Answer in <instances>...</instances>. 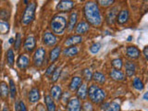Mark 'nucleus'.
I'll list each match as a JSON object with an SVG mask.
<instances>
[{
    "mask_svg": "<svg viewBox=\"0 0 148 111\" xmlns=\"http://www.w3.org/2000/svg\"><path fill=\"white\" fill-rule=\"evenodd\" d=\"M84 16L87 21L89 22V24L92 26H99L102 22L101 14L99 11L98 6L92 1H89L85 4L84 8Z\"/></svg>",
    "mask_w": 148,
    "mask_h": 111,
    "instance_id": "1",
    "label": "nucleus"
},
{
    "mask_svg": "<svg viewBox=\"0 0 148 111\" xmlns=\"http://www.w3.org/2000/svg\"><path fill=\"white\" fill-rule=\"evenodd\" d=\"M67 27V20L63 16H55L50 22V28L56 34H62Z\"/></svg>",
    "mask_w": 148,
    "mask_h": 111,
    "instance_id": "2",
    "label": "nucleus"
},
{
    "mask_svg": "<svg viewBox=\"0 0 148 111\" xmlns=\"http://www.w3.org/2000/svg\"><path fill=\"white\" fill-rule=\"evenodd\" d=\"M87 92H88V95H89L90 100L95 104H99L106 98L105 92L102 90L98 85L92 84L89 87V90H88Z\"/></svg>",
    "mask_w": 148,
    "mask_h": 111,
    "instance_id": "3",
    "label": "nucleus"
},
{
    "mask_svg": "<svg viewBox=\"0 0 148 111\" xmlns=\"http://www.w3.org/2000/svg\"><path fill=\"white\" fill-rule=\"evenodd\" d=\"M35 8L36 5L35 3H30L28 4V6L26 7L24 12H23L22 16V23L24 25H27L31 23L34 18V14H35Z\"/></svg>",
    "mask_w": 148,
    "mask_h": 111,
    "instance_id": "4",
    "label": "nucleus"
},
{
    "mask_svg": "<svg viewBox=\"0 0 148 111\" xmlns=\"http://www.w3.org/2000/svg\"><path fill=\"white\" fill-rule=\"evenodd\" d=\"M45 58V51L44 48L39 47L35 51L34 55V64L36 67H41L44 63V60Z\"/></svg>",
    "mask_w": 148,
    "mask_h": 111,
    "instance_id": "5",
    "label": "nucleus"
},
{
    "mask_svg": "<svg viewBox=\"0 0 148 111\" xmlns=\"http://www.w3.org/2000/svg\"><path fill=\"white\" fill-rule=\"evenodd\" d=\"M81 108H82L81 102L78 97H74V98L69 100L67 105L68 111H81Z\"/></svg>",
    "mask_w": 148,
    "mask_h": 111,
    "instance_id": "6",
    "label": "nucleus"
},
{
    "mask_svg": "<svg viewBox=\"0 0 148 111\" xmlns=\"http://www.w3.org/2000/svg\"><path fill=\"white\" fill-rule=\"evenodd\" d=\"M74 7V2L72 0H61L57 6V9L59 11H68Z\"/></svg>",
    "mask_w": 148,
    "mask_h": 111,
    "instance_id": "7",
    "label": "nucleus"
},
{
    "mask_svg": "<svg viewBox=\"0 0 148 111\" xmlns=\"http://www.w3.org/2000/svg\"><path fill=\"white\" fill-rule=\"evenodd\" d=\"M43 42L45 45L52 46V45H55L56 44H57L58 39H57V37L52 34V32H45V34H44Z\"/></svg>",
    "mask_w": 148,
    "mask_h": 111,
    "instance_id": "8",
    "label": "nucleus"
},
{
    "mask_svg": "<svg viewBox=\"0 0 148 111\" xmlns=\"http://www.w3.org/2000/svg\"><path fill=\"white\" fill-rule=\"evenodd\" d=\"M119 13V8L118 7H114L111 9H109L108 12L106 13V22L108 23V24H113L116 18H117V15Z\"/></svg>",
    "mask_w": 148,
    "mask_h": 111,
    "instance_id": "9",
    "label": "nucleus"
},
{
    "mask_svg": "<svg viewBox=\"0 0 148 111\" xmlns=\"http://www.w3.org/2000/svg\"><path fill=\"white\" fill-rule=\"evenodd\" d=\"M35 45H36V42H35V38L34 36H28L27 38L25 39V42H24V49L28 52H32V50L35 48Z\"/></svg>",
    "mask_w": 148,
    "mask_h": 111,
    "instance_id": "10",
    "label": "nucleus"
},
{
    "mask_svg": "<svg viewBox=\"0 0 148 111\" xmlns=\"http://www.w3.org/2000/svg\"><path fill=\"white\" fill-rule=\"evenodd\" d=\"M29 63H30L29 58H28L26 55H21L20 57L18 58V59H17L18 67L20 68V69H26L28 66H29Z\"/></svg>",
    "mask_w": 148,
    "mask_h": 111,
    "instance_id": "11",
    "label": "nucleus"
},
{
    "mask_svg": "<svg viewBox=\"0 0 148 111\" xmlns=\"http://www.w3.org/2000/svg\"><path fill=\"white\" fill-rule=\"evenodd\" d=\"M82 37L80 36V35H72L71 37H69V38L66 40L65 42V45L66 46H72V45H75L77 44H80L82 43Z\"/></svg>",
    "mask_w": 148,
    "mask_h": 111,
    "instance_id": "12",
    "label": "nucleus"
},
{
    "mask_svg": "<svg viewBox=\"0 0 148 111\" xmlns=\"http://www.w3.org/2000/svg\"><path fill=\"white\" fill-rule=\"evenodd\" d=\"M88 87L86 85V83H82V85L79 86V88L77 89V95L80 99L84 100L86 99V97L88 95Z\"/></svg>",
    "mask_w": 148,
    "mask_h": 111,
    "instance_id": "13",
    "label": "nucleus"
},
{
    "mask_svg": "<svg viewBox=\"0 0 148 111\" xmlns=\"http://www.w3.org/2000/svg\"><path fill=\"white\" fill-rule=\"evenodd\" d=\"M126 54L129 58L132 59H136L140 56V51L136 47V46H129L126 49Z\"/></svg>",
    "mask_w": 148,
    "mask_h": 111,
    "instance_id": "14",
    "label": "nucleus"
},
{
    "mask_svg": "<svg viewBox=\"0 0 148 111\" xmlns=\"http://www.w3.org/2000/svg\"><path fill=\"white\" fill-rule=\"evenodd\" d=\"M117 21L119 24H124L125 22H127L128 18H129V11L127 9H123L119 13H118L117 15Z\"/></svg>",
    "mask_w": 148,
    "mask_h": 111,
    "instance_id": "15",
    "label": "nucleus"
},
{
    "mask_svg": "<svg viewBox=\"0 0 148 111\" xmlns=\"http://www.w3.org/2000/svg\"><path fill=\"white\" fill-rule=\"evenodd\" d=\"M61 95H62L61 88H60L58 85H54L52 87V89H51V97H53L56 101H59Z\"/></svg>",
    "mask_w": 148,
    "mask_h": 111,
    "instance_id": "16",
    "label": "nucleus"
},
{
    "mask_svg": "<svg viewBox=\"0 0 148 111\" xmlns=\"http://www.w3.org/2000/svg\"><path fill=\"white\" fill-rule=\"evenodd\" d=\"M110 77L113 79L114 81H118V82H120V81H123L124 80V73L119 71V69H112L110 72Z\"/></svg>",
    "mask_w": 148,
    "mask_h": 111,
    "instance_id": "17",
    "label": "nucleus"
},
{
    "mask_svg": "<svg viewBox=\"0 0 148 111\" xmlns=\"http://www.w3.org/2000/svg\"><path fill=\"white\" fill-rule=\"evenodd\" d=\"M40 99V92L37 88H32L29 92V101L31 103H35Z\"/></svg>",
    "mask_w": 148,
    "mask_h": 111,
    "instance_id": "18",
    "label": "nucleus"
},
{
    "mask_svg": "<svg viewBox=\"0 0 148 111\" xmlns=\"http://www.w3.org/2000/svg\"><path fill=\"white\" fill-rule=\"evenodd\" d=\"M88 30H89V23H87L85 21L79 22L76 26V34H84V32H88Z\"/></svg>",
    "mask_w": 148,
    "mask_h": 111,
    "instance_id": "19",
    "label": "nucleus"
},
{
    "mask_svg": "<svg viewBox=\"0 0 148 111\" xmlns=\"http://www.w3.org/2000/svg\"><path fill=\"white\" fill-rule=\"evenodd\" d=\"M135 69H136L135 64L131 61H126V63H125V71H126L127 76L129 77L132 76L135 73Z\"/></svg>",
    "mask_w": 148,
    "mask_h": 111,
    "instance_id": "20",
    "label": "nucleus"
},
{
    "mask_svg": "<svg viewBox=\"0 0 148 111\" xmlns=\"http://www.w3.org/2000/svg\"><path fill=\"white\" fill-rule=\"evenodd\" d=\"M77 20H78V14L76 12H72L71 14V17H69V25H68L69 32H71L74 29V26L76 25Z\"/></svg>",
    "mask_w": 148,
    "mask_h": 111,
    "instance_id": "21",
    "label": "nucleus"
},
{
    "mask_svg": "<svg viewBox=\"0 0 148 111\" xmlns=\"http://www.w3.org/2000/svg\"><path fill=\"white\" fill-rule=\"evenodd\" d=\"M82 80L81 77H73L71 82V84H69V89L71 91H76L79 86L82 84Z\"/></svg>",
    "mask_w": 148,
    "mask_h": 111,
    "instance_id": "22",
    "label": "nucleus"
},
{
    "mask_svg": "<svg viewBox=\"0 0 148 111\" xmlns=\"http://www.w3.org/2000/svg\"><path fill=\"white\" fill-rule=\"evenodd\" d=\"M60 51H61V48L60 46H55V47L50 51V56H49V58H50V61L54 62L55 60H57L58 58L59 57L60 55Z\"/></svg>",
    "mask_w": 148,
    "mask_h": 111,
    "instance_id": "23",
    "label": "nucleus"
},
{
    "mask_svg": "<svg viewBox=\"0 0 148 111\" xmlns=\"http://www.w3.org/2000/svg\"><path fill=\"white\" fill-rule=\"evenodd\" d=\"M78 52H79V48L75 45H72L65 49L63 51V54L66 57H72V56H75L76 54H78Z\"/></svg>",
    "mask_w": 148,
    "mask_h": 111,
    "instance_id": "24",
    "label": "nucleus"
},
{
    "mask_svg": "<svg viewBox=\"0 0 148 111\" xmlns=\"http://www.w3.org/2000/svg\"><path fill=\"white\" fill-rule=\"evenodd\" d=\"M45 101L46 108H47L48 111H56V104H55L54 100L52 99V97L50 95H46L45 98Z\"/></svg>",
    "mask_w": 148,
    "mask_h": 111,
    "instance_id": "25",
    "label": "nucleus"
},
{
    "mask_svg": "<svg viewBox=\"0 0 148 111\" xmlns=\"http://www.w3.org/2000/svg\"><path fill=\"white\" fill-rule=\"evenodd\" d=\"M92 79H94V81L97 83H104L105 81H106V76L104 75L103 73H101L99 71H96L94 73V75H92Z\"/></svg>",
    "mask_w": 148,
    "mask_h": 111,
    "instance_id": "26",
    "label": "nucleus"
},
{
    "mask_svg": "<svg viewBox=\"0 0 148 111\" xmlns=\"http://www.w3.org/2000/svg\"><path fill=\"white\" fill-rule=\"evenodd\" d=\"M0 95L2 98H7L8 95V87L6 82H2L0 83Z\"/></svg>",
    "mask_w": 148,
    "mask_h": 111,
    "instance_id": "27",
    "label": "nucleus"
},
{
    "mask_svg": "<svg viewBox=\"0 0 148 111\" xmlns=\"http://www.w3.org/2000/svg\"><path fill=\"white\" fill-rule=\"evenodd\" d=\"M9 94H10L11 98H15V96L17 95V89H16V85L14 83L13 80H9Z\"/></svg>",
    "mask_w": 148,
    "mask_h": 111,
    "instance_id": "28",
    "label": "nucleus"
},
{
    "mask_svg": "<svg viewBox=\"0 0 148 111\" xmlns=\"http://www.w3.org/2000/svg\"><path fill=\"white\" fill-rule=\"evenodd\" d=\"M133 87L135 88L136 90H138V91H143V82L140 80L139 78H134L133 79Z\"/></svg>",
    "mask_w": 148,
    "mask_h": 111,
    "instance_id": "29",
    "label": "nucleus"
},
{
    "mask_svg": "<svg viewBox=\"0 0 148 111\" xmlns=\"http://www.w3.org/2000/svg\"><path fill=\"white\" fill-rule=\"evenodd\" d=\"M105 111H120V106L116 102H112L108 105Z\"/></svg>",
    "mask_w": 148,
    "mask_h": 111,
    "instance_id": "30",
    "label": "nucleus"
},
{
    "mask_svg": "<svg viewBox=\"0 0 148 111\" xmlns=\"http://www.w3.org/2000/svg\"><path fill=\"white\" fill-rule=\"evenodd\" d=\"M7 60H8V63L10 67H13L14 65V53L12 49H8V52H7Z\"/></svg>",
    "mask_w": 148,
    "mask_h": 111,
    "instance_id": "31",
    "label": "nucleus"
},
{
    "mask_svg": "<svg viewBox=\"0 0 148 111\" xmlns=\"http://www.w3.org/2000/svg\"><path fill=\"white\" fill-rule=\"evenodd\" d=\"M60 72H61V68L55 69V71H53V73L51 74V81H52L53 82H57L58 80V78H59Z\"/></svg>",
    "mask_w": 148,
    "mask_h": 111,
    "instance_id": "32",
    "label": "nucleus"
},
{
    "mask_svg": "<svg viewBox=\"0 0 148 111\" xmlns=\"http://www.w3.org/2000/svg\"><path fill=\"white\" fill-rule=\"evenodd\" d=\"M111 65L116 69H120L122 68V60L119 59V58H116V59H113L112 61H111Z\"/></svg>",
    "mask_w": 148,
    "mask_h": 111,
    "instance_id": "33",
    "label": "nucleus"
},
{
    "mask_svg": "<svg viewBox=\"0 0 148 111\" xmlns=\"http://www.w3.org/2000/svg\"><path fill=\"white\" fill-rule=\"evenodd\" d=\"M115 0H97V3H98L101 7L103 8H108L111 6L114 3Z\"/></svg>",
    "mask_w": 148,
    "mask_h": 111,
    "instance_id": "34",
    "label": "nucleus"
},
{
    "mask_svg": "<svg viewBox=\"0 0 148 111\" xmlns=\"http://www.w3.org/2000/svg\"><path fill=\"white\" fill-rule=\"evenodd\" d=\"M100 48H101V44L100 43H95L90 47V51H91V53H92V54H96V53L99 52Z\"/></svg>",
    "mask_w": 148,
    "mask_h": 111,
    "instance_id": "35",
    "label": "nucleus"
},
{
    "mask_svg": "<svg viewBox=\"0 0 148 111\" xmlns=\"http://www.w3.org/2000/svg\"><path fill=\"white\" fill-rule=\"evenodd\" d=\"M21 45V34H17L16 39H15V44H14V47H15V49H18V48H20Z\"/></svg>",
    "mask_w": 148,
    "mask_h": 111,
    "instance_id": "36",
    "label": "nucleus"
},
{
    "mask_svg": "<svg viewBox=\"0 0 148 111\" xmlns=\"http://www.w3.org/2000/svg\"><path fill=\"white\" fill-rule=\"evenodd\" d=\"M83 76H84L86 81H91L92 80V74L90 69H84V71H83Z\"/></svg>",
    "mask_w": 148,
    "mask_h": 111,
    "instance_id": "37",
    "label": "nucleus"
},
{
    "mask_svg": "<svg viewBox=\"0 0 148 111\" xmlns=\"http://www.w3.org/2000/svg\"><path fill=\"white\" fill-rule=\"evenodd\" d=\"M55 69H56V65H55V64H51L50 66L48 67V69H46V71H45V75H46V76L51 75V74L53 73V71H55Z\"/></svg>",
    "mask_w": 148,
    "mask_h": 111,
    "instance_id": "38",
    "label": "nucleus"
},
{
    "mask_svg": "<svg viewBox=\"0 0 148 111\" xmlns=\"http://www.w3.org/2000/svg\"><path fill=\"white\" fill-rule=\"evenodd\" d=\"M69 94L68 92H64V94L61 95V97H60V98H61V100H62V102H63V104L64 105H66L67 104V102H69Z\"/></svg>",
    "mask_w": 148,
    "mask_h": 111,
    "instance_id": "39",
    "label": "nucleus"
},
{
    "mask_svg": "<svg viewBox=\"0 0 148 111\" xmlns=\"http://www.w3.org/2000/svg\"><path fill=\"white\" fill-rule=\"evenodd\" d=\"M8 18V12L6 10H0V21H6Z\"/></svg>",
    "mask_w": 148,
    "mask_h": 111,
    "instance_id": "40",
    "label": "nucleus"
},
{
    "mask_svg": "<svg viewBox=\"0 0 148 111\" xmlns=\"http://www.w3.org/2000/svg\"><path fill=\"white\" fill-rule=\"evenodd\" d=\"M83 109H84V111H92V104L89 103V102H86V103L84 104V106H83Z\"/></svg>",
    "mask_w": 148,
    "mask_h": 111,
    "instance_id": "41",
    "label": "nucleus"
},
{
    "mask_svg": "<svg viewBox=\"0 0 148 111\" xmlns=\"http://www.w3.org/2000/svg\"><path fill=\"white\" fill-rule=\"evenodd\" d=\"M18 109H20V111H27L26 106H25L24 103H23L22 101L20 102V104H18Z\"/></svg>",
    "mask_w": 148,
    "mask_h": 111,
    "instance_id": "42",
    "label": "nucleus"
},
{
    "mask_svg": "<svg viewBox=\"0 0 148 111\" xmlns=\"http://www.w3.org/2000/svg\"><path fill=\"white\" fill-rule=\"evenodd\" d=\"M143 55H145V58L147 59V58H148V47L147 46H145V49H143Z\"/></svg>",
    "mask_w": 148,
    "mask_h": 111,
    "instance_id": "43",
    "label": "nucleus"
},
{
    "mask_svg": "<svg viewBox=\"0 0 148 111\" xmlns=\"http://www.w3.org/2000/svg\"><path fill=\"white\" fill-rule=\"evenodd\" d=\"M147 95H148V92H145V95H143V99H145V100H147Z\"/></svg>",
    "mask_w": 148,
    "mask_h": 111,
    "instance_id": "44",
    "label": "nucleus"
},
{
    "mask_svg": "<svg viewBox=\"0 0 148 111\" xmlns=\"http://www.w3.org/2000/svg\"><path fill=\"white\" fill-rule=\"evenodd\" d=\"M13 41H14V40H13V38H10V39H9V43L12 44V43H13Z\"/></svg>",
    "mask_w": 148,
    "mask_h": 111,
    "instance_id": "45",
    "label": "nucleus"
},
{
    "mask_svg": "<svg viewBox=\"0 0 148 111\" xmlns=\"http://www.w3.org/2000/svg\"><path fill=\"white\" fill-rule=\"evenodd\" d=\"M3 111H8V109L7 108V106H5V108H3Z\"/></svg>",
    "mask_w": 148,
    "mask_h": 111,
    "instance_id": "46",
    "label": "nucleus"
},
{
    "mask_svg": "<svg viewBox=\"0 0 148 111\" xmlns=\"http://www.w3.org/2000/svg\"><path fill=\"white\" fill-rule=\"evenodd\" d=\"M132 40V36H130L129 38H128V41H131Z\"/></svg>",
    "mask_w": 148,
    "mask_h": 111,
    "instance_id": "47",
    "label": "nucleus"
},
{
    "mask_svg": "<svg viewBox=\"0 0 148 111\" xmlns=\"http://www.w3.org/2000/svg\"><path fill=\"white\" fill-rule=\"evenodd\" d=\"M24 3L25 4H28V0H24Z\"/></svg>",
    "mask_w": 148,
    "mask_h": 111,
    "instance_id": "48",
    "label": "nucleus"
},
{
    "mask_svg": "<svg viewBox=\"0 0 148 111\" xmlns=\"http://www.w3.org/2000/svg\"><path fill=\"white\" fill-rule=\"evenodd\" d=\"M0 57H1V50H0Z\"/></svg>",
    "mask_w": 148,
    "mask_h": 111,
    "instance_id": "49",
    "label": "nucleus"
},
{
    "mask_svg": "<svg viewBox=\"0 0 148 111\" xmlns=\"http://www.w3.org/2000/svg\"><path fill=\"white\" fill-rule=\"evenodd\" d=\"M58 111H61V110H60V109H59V110H58Z\"/></svg>",
    "mask_w": 148,
    "mask_h": 111,
    "instance_id": "50",
    "label": "nucleus"
}]
</instances>
